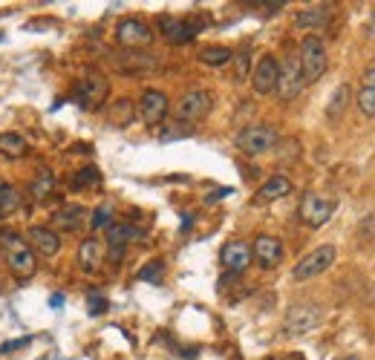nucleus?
I'll list each match as a JSON object with an SVG mask.
<instances>
[{"instance_id":"nucleus-1","label":"nucleus","mask_w":375,"mask_h":360,"mask_svg":"<svg viewBox=\"0 0 375 360\" xmlns=\"http://www.w3.org/2000/svg\"><path fill=\"white\" fill-rule=\"evenodd\" d=\"M0 248H3V257H6V266L15 277H32L35 268H38V259L32 254V245L27 239H20L15 231H0Z\"/></svg>"},{"instance_id":"nucleus-2","label":"nucleus","mask_w":375,"mask_h":360,"mask_svg":"<svg viewBox=\"0 0 375 360\" xmlns=\"http://www.w3.org/2000/svg\"><path fill=\"white\" fill-rule=\"evenodd\" d=\"M300 69H303V81L306 84H315L318 78H323L326 72V64H330V58H326V46L318 35H306L300 41Z\"/></svg>"},{"instance_id":"nucleus-3","label":"nucleus","mask_w":375,"mask_h":360,"mask_svg":"<svg viewBox=\"0 0 375 360\" xmlns=\"http://www.w3.org/2000/svg\"><path fill=\"white\" fill-rule=\"evenodd\" d=\"M211 107H214V95H211L208 89H202V87H194V89H188V92L179 95V101L174 107V115H176V122L194 124V122H202V118L211 113Z\"/></svg>"},{"instance_id":"nucleus-4","label":"nucleus","mask_w":375,"mask_h":360,"mask_svg":"<svg viewBox=\"0 0 375 360\" xmlns=\"http://www.w3.org/2000/svg\"><path fill=\"white\" fill-rule=\"evenodd\" d=\"M277 144V127L274 124H248L237 133V147L240 153L246 156H260V153H269Z\"/></svg>"},{"instance_id":"nucleus-5","label":"nucleus","mask_w":375,"mask_h":360,"mask_svg":"<svg viewBox=\"0 0 375 360\" xmlns=\"http://www.w3.org/2000/svg\"><path fill=\"white\" fill-rule=\"evenodd\" d=\"M335 259H338L335 245H320V248L309 251L306 257L297 262L295 271H292V277H295L297 282H306V280H312V277H318V274H323V271H330V268L335 266Z\"/></svg>"},{"instance_id":"nucleus-6","label":"nucleus","mask_w":375,"mask_h":360,"mask_svg":"<svg viewBox=\"0 0 375 360\" xmlns=\"http://www.w3.org/2000/svg\"><path fill=\"white\" fill-rule=\"evenodd\" d=\"M320 317H323V311L318 303H295L286 311L283 329H286V334H309L312 329H318Z\"/></svg>"},{"instance_id":"nucleus-7","label":"nucleus","mask_w":375,"mask_h":360,"mask_svg":"<svg viewBox=\"0 0 375 360\" xmlns=\"http://www.w3.org/2000/svg\"><path fill=\"white\" fill-rule=\"evenodd\" d=\"M335 213V199L323 196V194H306L300 202V219L306 222L309 228H323L326 222H330V216Z\"/></svg>"},{"instance_id":"nucleus-8","label":"nucleus","mask_w":375,"mask_h":360,"mask_svg":"<svg viewBox=\"0 0 375 360\" xmlns=\"http://www.w3.org/2000/svg\"><path fill=\"white\" fill-rule=\"evenodd\" d=\"M115 38H119V43L127 46V50H142V46H150L153 29L142 17H125V20H119V27H115Z\"/></svg>"},{"instance_id":"nucleus-9","label":"nucleus","mask_w":375,"mask_h":360,"mask_svg":"<svg viewBox=\"0 0 375 360\" xmlns=\"http://www.w3.org/2000/svg\"><path fill=\"white\" fill-rule=\"evenodd\" d=\"M306 87L303 81V69H300V61L295 55H289L283 64H280V78H277V95L283 101H295L300 89Z\"/></svg>"},{"instance_id":"nucleus-10","label":"nucleus","mask_w":375,"mask_h":360,"mask_svg":"<svg viewBox=\"0 0 375 360\" xmlns=\"http://www.w3.org/2000/svg\"><path fill=\"white\" fill-rule=\"evenodd\" d=\"M107 92H110V84L104 75H99V72H87V75L76 84V99L81 107L92 110V107H99L104 99H107Z\"/></svg>"},{"instance_id":"nucleus-11","label":"nucleus","mask_w":375,"mask_h":360,"mask_svg":"<svg viewBox=\"0 0 375 360\" xmlns=\"http://www.w3.org/2000/svg\"><path fill=\"white\" fill-rule=\"evenodd\" d=\"M220 262L228 274H243L251 262H254V254H251V245L243 243V239H231V243L222 245L220 251Z\"/></svg>"},{"instance_id":"nucleus-12","label":"nucleus","mask_w":375,"mask_h":360,"mask_svg":"<svg viewBox=\"0 0 375 360\" xmlns=\"http://www.w3.org/2000/svg\"><path fill=\"white\" fill-rule=\"evenodd\" d=\"M277 78H280V64L271 55H263L251 69V87L257 95H271L277 92Z\"/></svg>"},{"instance_id":"nucleus-13","label":"nucleus","mask_w":375,"mask_h":360,"mask_svg":"<svg viewBox=\"0 0 375 360\" xmlns=\"http://www.w3.org/2000/svg\"><path fill=\"white\" fill-rule=\"evenodd\" d=\"M168 110H171V101L162 89H145L142 99H139V115H142L145 124H162Z\"/></svg>"},{"instance_id":"nucleus-14","label":"nucleus","mask_w":375,"mask_h":360,"mask_svg":"<svg viewBox=\"0 0 375 360\" xmlns=\"http://www.w3.org/2000/svg\"><path fill=\"white\" fill-rule=\"evenodd\" d=\"M159 29H162V35H165V41H171V43H188V41H191L199 32V20L162 15L159 17Z\"/></svg>"},{"instance_id":"nucleus-15","label":"nucleus","mask_w":375,"mask_h":360,"mask_svg":"<svg viewBox=\"0 0 375 360\" xmlns=\"http://www.w3.org/2000/svg\"><path fill=\"white\" fill-rule=\"evenodd\" d=\"M251 254H254V259L260 262L263 268H277L280 259H283V243H280V239H274V236H266V233H263V236L254 239Z\"/></svg>"},{"instance_id":"nucleus-16","label":"nucleus","mask_w":375,"mask_h":360,"mask_svg":"<svg viewBox=\"0 0 375 360\" xmlns=\"http://www.w3.org/2000/svg\"><path fill=\"white\" fill-rule=\"evenodd\" d=\"M330 17H332V6H306L295 15V27L303 32H318L330 23Z\"/></svg>"},{"instance_id":"nucleus-17","label":"nucleus","mask_w":375,"mask_h":360,"mask_svg":"<svg viewBox=\"0 0 375 360\" xmlns=\"http://www.w3.org/2000/svg\"><path fill=\"white\" fill-rule=\"evenodd\" d=\"M27 239H32V248H38L43 257H55L61 251V236L52 231V228H41V225H32Z\"/></svg>"},{"instance_id":"nucleus-18","label":"nucleus","mask_w":375,"mask_h":360,"mask_svg":"<svg viewBox=\"0 0 375 360\" xmlns=\"http://www.w3.org/2000/svg\"><path fill=\"white\" fill-rule=\"evenodd\" d=\"M133 239H142V231L127 225V222H113L107 228V245H110V251H125L127 243H133Z\"/></svg>"},{"instance_id":"nucleus-19","label":"nucleus","mask_w":375,"mask_h":360,"mask_svg":"<svg viewBox=\"0 0 375 360\" xmlns=\"http://www.w3.org/2000/svg\"><path fill=\"white\" fill-rule=\"evenodd\" d=\"M84 219H87V208H81V205H66L52 213V225L61 231H78L84 225Z\"/></svg>"},{"instance_id":"nucleus-20","label":"nucleus","mask_w":375,"mask_h":360,"mask_svg":"<svg viewBox=\"0 0 375 360\" xmlns=\"http://www.w3.org/2000/svg\"><path fill=\"white\" fill-rule=\"evenodd\" d=\"M78 266L87 274L99 271V266H101V243L99 239H84V243L78 245Z\"/></svg>"},{"instance_id":"nucleus-21","label":"nucleus","mask_w":375,"mask_h":360,"mask_svg":"<svg viewBox=\"0 0 375 360\" xmlns=\"http://www.w3.org/2000/svg\"><path fill=\"white\" fill-rule=\"evenodd\" d=\"M292 194V182L286 176H271L260 190H257V202H274Z\"/></svg>"},{"instance_id":"nucleus-22","label":"nucleus","mask_w":375,"mask_h":360,"mask_svg":"<svg viewBox=\"0 0 375 360\" xmlns=\"http://www.w3.org/2000/svg\"><path fill=\"white\" fill-rule=\"evenodd\" d=\"M29 150V144L23 136L17 133H0V156H9V159H20V156H27Z\"/></svg>"},{"instance_id":"nucleus-23","label":"nucleus","mask_w":375,"mask_h":360,"mask_svg":"<svg viewBox=\"0 0 375 360\" xmlns=\"http://www.w3.org/2000/svg\"><path fill=\"white\" fill-rule=\"evenodd\" d=\"M349 99H353V92H349V87H346V84L335 87V92H332L330 104H326V118H332V122H338V118L346 113V104H349Z\"/></svg>"},{"instance_id":"nucleus-24","label":"nucleus","mask_w":375,"mask_h":360,"mask_svg":"<svg viewBox=\"0 0 375 360\" xmlns=\"http://www.w3.org/2000/svg\"><path fill=\"white\" fill-rule=\"evenodd\" d=\"M231 58H234V52L228 50V46H202V50H199V61L205 66H222Z\"/></svg>"},{"instance_id":"nucleus-25","label":"nucleus","mask_w":375,"mask_h":360,"mask_svg":"<svg viewBox=\"0 0 375 360\" xmlns=\"http://www.w3.org/2000/svg\"><path fill=\"white\" fill-rule=\"evenodd\" d=\"M20 205V194L15 185H0V219H6L9 213H15Z\"/></svg>"},{"instance_id":"nucleus-26","label":"nucleus","mask_w":375,"mask_h":360,"mask_svg":"<svg viewBox=\"0 0 375 360\" xmlns=\"http://www.w3.org/2000/svg\"><path fill=\"white\" fill-rule=\"evenodd\" d=\"M55 190V176L50 171H41L38 179H32V196L35 199H46Z\"/></svg>"},{"instance_id":"nucleus-27","label":"nucleus","mask_w":375,"mask_h":360,"mask_svg":"<svg viewBox=\"0 0 375 360\" xmlns=\"http://www.w3.org/2000/svg\"><path fill=\"white\" fill-rule=\"evenodd\" d=\"M150 66H156V58L142 55V52H133L122 61V69H150Z\"/></svg>"},{"instance_id":"nucleus-28","label":"nucleus","mask_w":375,"mask_h":360,"mask_svg":"<svg viewBox=\"0 0 375 360\" xmlns=\"http://www.w3.org/2000/svg\"><path fill=\"white\" fill-rule=\"evenodd\" d=\"M90 225L92 228H110L113 225V208L110 205H99L96 210H92V219H90Z\"/></svg>"},{"instance_id":"nucleus-29","label":"nucleus","mask_w":375,"mask_h":360,"mask_svg":"<svg viewBox=\"0 0 375 360\" xmlns=\"http://www.w3.org/2000/svg\"><path fill=\"white\" fill-rule=\"evenodd\" d=\"M358 110L364 113V115H375V89L372 87H361V92H358Z\"/></svg>"},{"instance_id":"nucleus-30","label":"nucleus","mask_w":375,"mask_h":360,"mask_svg":"<svg viewBox=\"0 0 375 360\" xmlns=\"http://www.w3.org/2000/svg\"><path fill=\"white\" fill-rule=\"evenodd\" d=\"M248 69H251V55H248V50H243V52L234 55V72H237V81L248 78Z\"/></svg>"},{"instance_id":"nucleus-31","label":"nucleus","mask_w":375,"mask_h":360,"mask_svg":"<svg viewBox=\"0 0 375 360\" xmlns=\"http://www.w3.org/2000/svg\"><path fill=\"white\" fill-rule=\"evenodd\" d=\"M87 185H99V171L96 167H84L73 176V187H87Z\"/></svg>"},{"instance_id":"nucleus-32","label":"nucleus","mask_w":375,"mask_h":360,"mask_svg":"<svg viewBox=\"0 0 375 360\" xmlns=\"http://www.w3.org/2000/svg\"><path fill=\"white\" fill-rule=\"evenodd\" d=\"M162 271H165V266H162V262H150V266H145L136 277H139V280H148V282H159V280H162Z\"/></svg>"},{"instance_id":"nucleus-33","label":"nucleus","mask_w":375,"mask_h":360,"mask_svg":"<svg viewBox=\"0 0 375 360\" xmlns=\"http://www.w3.org/2000/svg\"><path fill=\"white\" fill-rule=\"evenodd\" d=\"M87 305H90V315H104V311H107V300L99 291H90Z\"/></svg>"},{"instance_id":"nucleus-34","label":"nucleus","mask_w":375,"mask_h":360,"mask_svg":"<svg viewBox=\"0 0 375 360\" xmlns=\"http://www.w3.org/2000/svg\"><path fill=\"white\" fill-rule=\"evenodd\" d=\"M364 87H372L375 89V61L364 69Z\"/></svg>"},{"instance_id":"nucleus-35","label":"nucleus","mask_w":375,"mask_h":360,"mask_svg":"<svg viewBox=\"0 0 375 360\" xmlns=\"http://www.w3.org/2000/svg\"><path fill=\"white\" fill-rule=\"evenodd\" d=\"M27 343H29V338H23V340H15V343H6V346H0V354H6V352H15V349L27 346Z\"/></svg>"},{"instance_id":"nucleus-36","label":"nucleus","mask_w":375,"mask_h":360,"mask_svg":"<svg viewBox=\"0 0 375 360\" xmlns=\"http://www.w3.org/2000/svg\"><path fill=\"white\" fill-rule=\"evenodd\" d=\"M231 194V187H220V190H214V194L208 196V202H217V199H222V196H228Z\"/></svg>"},{"instance_id":"nucleus-37","label":"nucleus","mask_w":375,"mask_h":360,"mask_svg":"<svg viewBox=\"0 0 375 360\" xmlns=\"http://www.w3.org/2000/svg\"><path fill=\"white\" fill-rule=\"evenodd\" d=\"M50 305H52V308H61V305H64V294H52V297H50Z\"/></svg>"},{"instance_id":"nucleus-38","label":"nucleus","mask_w":375,"mask_h":360,"mask_svg":"<svg viewBox=\"0 0 375 360\" xmlns=\"http://www.w3.org/2000/svg\"><path fill=\"white\" fill-rule=\"evenodd\" d=\"M191 228V213H185V219H182V231Z\"/></svg>"},{"instance_id":"nucleus-39","label":"nucleus","mask_w":375,"mask_h":360,"mask_svg":"<svg viewBox=\"0 0 375 360\" xmlns=\"http://www.w3.org/2000/svg\"><path fill=\"white\" fill-rule=\"evenodd\" d=\"M369 29H372V35H375V9H372V17H369Z\"/></svg>"},{"instance_id":"nucleus-40","label":"nucleus","mask_w":375,"mask_h":360,"mask_svg":"<svg viewBox=\"0 0 375 360\" xmlns=\"http://www.w3.org/2000/svg\"><path fill=\"white\" fill-rule=\"evenodd\" d=\"M269 360H289V357H269Z\"/></svg>"},{"instance_id":"nucleus-41","label":"nucleus","mask_w":375,"mask_h":360,"mask_svg":"<svg viewBox=\"0 0 375 360\" xmlns=\"http://www.w3.org/2000/svg\"><path fill=\"white\" fill-rule=\"evenodd\" d=\"M344 360H358V357H344Z\"/></svg>"},{"instance_id":"nucleus-42","label":"nucleus","mask_w":375,"mask_h":360,"mask_svg":"<svg viewBox=\"0 0 375 360\" xmlns=\"http://www.w3.org/2000/svg\"><path fill=\"white\" fill-rule=\"evenodd\" d=\"M0 41H3V35H0Z\"/></svg>"}]
</instances>
